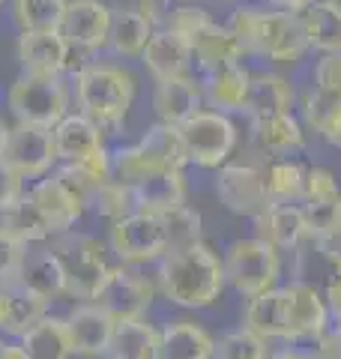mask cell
I'll return each mask as SVG.
<instances>
[{
    "label": "cell",
    "instance_id": "obj_29",
    "mask_svg": "<svg viewBox=\"0 0 341 359\" xmlns=\"http://www.w3.org/2000/svg\"><path fill=\"white\" fill-rule=\"evenodd\" d=\"M153 25L138 6H114L111 13V33H108V48L117 57H141L147 42L153 36Z\"/></svg>",
    "mask_w": 341,
    "mask_h": 359
},
{
    "label": "cell",
    "instance_id": "obj_4",
    "mask_svg": "<svg viewBox=\"0 0 341 359\" xmlns=\"http://www.w3.org/2000/svg\"><path fill=\"white\" fill-rule=\"evenodd\" d=\"M51 252L63 269L66 294L78 299H96L102 285L111 276V264L105 261V249L99 245V240L87 237V233L66 231L54 237Z\"/></svg>",
    "mask_w": 341,
    "mask_h": 359
},
{
    "label": "cell",
    "instance_id": "obj_6",
    "mask_svg": "<svg viewBox=\"0 0 341 359\" xmlns=\"http://www.w3.org/2000/svg\"><path fill=\"white\" fill-rule=\"evenodd\" d=\"M180 135H183V144H186L189 165L210 168V171L231 162L236 144H240V126H236V120L207 105L180 126Z\"/></svg>",
    "mask_w": 341,
    "mask_h": 359
},
{
    "label": "cell",
    "instance_id": "obj_34",
    "mask_svg": "<svg viewBox=\"0 0 341 359\" xmlns=\"http://www.w3.org/2000/svg\"><path fill=\"white\" fill-rule=\"evenodd\" d=\"M138 147L156 168H180V171H183L189 165L180 126H170V123H162V120L153 123V126L141 135Z\"/></svg>",
    "mask_w": 341,
    "mask_h": 359
},
{
    "label": "cell",
    "instance_id": "obj_55",
    "mask_svg": "<svg viewBox=\"0 0 341 359\" xmlns=\"http://www.w3.org/2000/svg\"><path fill=\"white\" fill-rule=\"evenodd\" d=\"M333 332H335V339H338V344H341V320L333 323Z\"/></svg>",
    "mask_w": 341,
    "mask_h": 359
},
{
    "label": "cell",
    "instance_id": "obj_2",
    "mask_svg": "<svg viewBox=\"0 0 341 359\" xmlns=\"http://www.w3.org/2000/svg\"><path fill=\"white\" fill-rule=\"evenodd\" d=\"M227 27L240 36L246 57L267 60L272 66H293L309 54L297 13L269 9L264 4H236Z\"/></svg>",
    "mask_w": 341,
    "mask_h": 359
},
{
    "label": "cell",
    "instance_id": "obj_17",
    "mask_svg": "<svg viewBox=\"0 0 341 359\" xmlns=\"http://www.w3.org/2000/svg\"><path fill=\"white\" fill-rule=\"evenodd\" d=\"M255 237L279 252H300L309 243V222L302 204H267L252 219Z\"/></svg>",
    "mask_w": 341,
    "mask_h": 359
},
{
    "label": "cell",
    "instance_id": "obj_22",
    "mask_svg": "<svg viewBox=\"0 0 341 359\" xmlns=\"http://www.w3.org/2000/svg\"><path fill=\"white\" fill-rule=\"evenodd\" d=\"M138 60L144 63V69L153 75V81L192 75V66H195V60H192V45L168 27L153 30V36Z\"/></svg>",
    "mask_w": 341,
    "mask_h": 359
},
{
    "label": "cell",
    "instance_id": "obj_40",
    "mask_svg": "<svg viewBox=\"0 0 341 359\" xmlns=\"http://www.w3.org/2000/svg\"><path fill=\"white\" fill-rule=\"evenodd\" d=\"M269 353V341L260 339L258 332H252L248 327L231 330L225 332L219 341H215L213 359H264Z\"/></svg>",
    "mask_w": 341,
    "mask_h": 359
},
{
    "label": "cell",
    "instance_id": "obj_19",
    "mask_svg": "<svg viewBox=\"0 0 341 359\" xmlns=\"http://www.w3.org/2000/svg\"><path fill=\"white\" fill-rule=\"evenodd\" d=\"M66 330H69L72 353H78V356H105L111 351L117 320H114L99 302L90 299L87 306H78L69 318H66Z\"/></svg>",
    "mask_w": 341,
    "mask_h": 359
},
{
    "label": "cell",
    "instance_id": "obj_24",
    "mask_svg": "<svg viewBox=\"0 0 341 359\" xmlns=\"http://www.w3.org/2000/svg\"><path fill=\"white\" fill-rule=\"evenodd\" d=\"M300 90L279 69H260L252 72L248 81V102L246 117H264V114H281V111H297Z\"/></svg>",
    "mask_w": 341,
    "mask_h": 359
},
{
    "label": "cell",
    "instance_id": "obj_16",
    "mask_svg": "<svg viewBox=\"0 0 341 359\" xmlns=\"http://www.w3.org/2000/svg\"><path fill=\"white\" fill-rule=\"evenodd\" d=\"M284 290H288L290 302V344H305L333 327V314L326 309L323 290L314 282L293 278L284 285Z\"/></svg>",
    "mask_w": 341,
    "mask_h": 359
},
{
    "label": "cell",
    "instance_id": "obj_14",
    "mask_svg": "<svg viewBox=\"0 0 341 359\" xmlns=\"http://www.w3.org/2000/svg\"><path fill=\"white\" fill-rule=\"evenodd\" d=\"M248 135H252V144L260 150L264 159L297 156L305 150V144H309V129L302 126L297 111L248 117Z\"/></svg>",
    "mask_w": 341,
    "mask_h": 359
},
{
    "label": "cell",
    "instance_id": "obj_23",
    "mask_svg": "<svg viewBox=\"0 0 341 359\" xmlns=\"http://www.w3.org/2000/svg\"><path fill=\"white\" fill-rule=\"evenodd\" d=\"M297 114L312 135L326 141L329 147L341 150V96L338 93H329V90L309 84L297 96Z\"/></svg>",
    "mask_w": 341,
    "mask_h": 359
},
{
    "label": "cell",
    "instance_id": "obj_28",
    "mask_svg": "<svg viewBox=\"0 0 341 359\" xmlns=\"http://www.w3.org/2000/svg\"><path fill=\"white\" fill-rule=\"evenodd\" d=\"M33 201H36V207L42 210V216L51 222L54 228V237L57 233H66L72 231V224L81 219L84 212V204L81 198L72 195V189L63 183L60 177H51V180H42L27 192Z\"/></svg>",
    "mask_w": 341,
    "mask_h": 359
},
{
    "label": "cell",
    "instance_id": "obj_47",
    "mask_svg": "<svg viewBox=\"0 0 341 359\" xmlns=\"http://www.w3.org/2000/svg\"><path fill=\"white\" fill-rule=\"evenodd\" d=\"M183 4H192V0H138V6L141 13L147 15V21H150L153 27H165L168 25V18L177 13Z\"/></svg>",
    "mask_w": 341,
    "mask_h": 359
},
{
    "label": "cell",
    "instance_id": "obj_54",
    "mask_svg": "<svg viewBox=\"0 0 341 359\" xmlns=\"http://www.w3.org/2000/svg\"><path fill=\"white\" fill-rule=\"evenodd\" d=\"M6 138H9V126L0 120V156H4V147H6Z\"/></svg>",
    "mask_w": 341,
    "mask_h": 359
},
{
    "label": "cell",
    "instance_id": "obj_39",
    "mask_svg": "<svg viewBox=\"0 0 341 359\" xmlns=\"http://www.w3.org/2000/svg\"><path fill=\"white\" fill-rule=\"evenodd\" d=\"M165 222V233H168V249H180V245L198 243L203 240V219L198 210H192L189 204L170 207L165 212H159Z\"/></svg>",
    "mask_w": 341,
    "mask_h": 359
},
{
    "label": "cell",
    "instance_id": "obj_31",
    "mask_svg": "<svg viewBox=\"0 0 341 359\" xmlns=\"http://www.w3.org/2000/svg\"><path fill=\"white\" fill-rule=\"evenodd\" d=\"M111 359H162V332L144 318L117 320L111 341Z\"/></svg>",
    "mask_w": 341,
    "mask_h": 359
},
{
    "label": "cell",
    "instance_id": "obj_32",
    "mask_svg": "<svg viewBox=\"0 0 341 359\" xmlns=\"http://www.w3.org/2000/svg\"><path fill=\"white\" fill-rule=\"evenodd\" d=\"M215 339L195 320H170L162 330V359H213Z\"/></svg>",
    "mask_w": 341,
    "mask_h": 359
},
{
    "label": "cell",
    "instance_id": "obj_50",
    "mask_svg": "<svg viewBox=\"0 0 341 359\" xmlns=\"http://www.w3.org/2000/svg\"><path fill=\"white\" fill-rule=\"evenodd\" d=\"M258 4H264V6H269V9H284V13H297V15H302L305 9L314 4V0H258Z\"/></svg>",
    "mask_w": 341,
    "mask_h": 359
},
{
    "label": "cell",
    "instance_id": "obj_3",
    "mask_svg": "<svg viewBox=\"0 0 341 359\" xmlns=\"http://www.w3.org/2000/svg\"><path fill=\"white\" fill-rule=\"evenodd\" d=\"M135 75L117 63H84L75 72V102L102 129H120L135 102Z\"/></svg>",
    "mask_w": 341,
    "mask_h": 359
},
{
    "label": "cell",
    "instance_id": "obj_36",
    "mask_svg": "<svg viewBox=\"0 0 341 359\" xmlns=\"http://www.w3.org/2000/svg\"><path fill=\"white\" fill-rule=\"evenodd\" d=\"M0 228L9 231L13 237H18L21 243H45V240H54V228L51 222L42 216V210L36 207V201L30 195H21L15 207H9L4 212V222H0Z\"/></svg>",
    "mask_w": 341,
    "mask_h": 359
},
{
    "label": "cell",
    "instance_id": "obj_13",
    "mask_svg": "<svg viewBox=\"0 0 341 359\" xmlns=\"http://www.w3.org/2000/svg\"><path fill=\"white\" fill-rule=\"evenodd\" d=\"M18 66L27 75H63L72 69L75 48L60 30H25L15 45Z\"/></svg>",
    "mask_w": 341,
    "mask_h": 359
},
{
    "label": "cell",
    "instance_id": "obj_21",
    "mask_svg": "<svg viewBox=\"0 0 341 359\" xmlns=\"http://www.w3.org/2000/svg\"><path fill=\"white\" fill-rule=\"evenodd\" d=\"M248 81H252V69L246 63H231L222 69L203 72V105L222 114H246L248 102Z\"/></svg>",
    "mask_w": 341,
    "mask_h": 359
},
{
    "label": "cell",
    "instance_id": "obj_33",
    "mask_svg": "<svg viewBox=\"0 0 341 359\" xmlns=\"http://www.w3.org/2000/svg\"><path fill=\"white\" fill-rule=\"evenodd\" d=\"M264 186L269 204H300L305 189V165L293 156L267 159L264 165Z\"/></svg>",
    "mask_w": 341,
    "mask_h": 359
},
{
    "label": "cell",
    "instance_id": "obj_25",
    "mask_svg": "<svg viewBox=\"0 0 341 359\" xmlns=\"http://www.w3.org/2000/svg\"><path fill=\"white\" fill-rule=\"evenodd\" d=\"M192 60L201 72H213L231 63H243L246 60V48L240 36L219 21H210L195 39H192Z\"/></svg>",
    "mask_w": 341,
    "mask_h": 359
},
{
    "label": "cell",
    "instance_id": "obj_45",
    "mask_svg": "<svg viewBox=\"0 0 341 359\" xmlns=\"http://www.w3.org/2000/svg\"><path fill=\"white\" fill-rule=\"evenodd\" d=\"M312 84L341 96V51L317 54V60L312 66Z\"/></svg>",
    "mask_w": 341,
    "mask_h": 359
},
{
    "label": "cell",
    "instance_id": "obj_38",
    "mask_svg": "<svg viewBox=\"0 0 341 359\" xmlns=\"http://www.w3.org/2000/svg\"><path fill=\"white\" fill-rule=\"evenodd\" d=\"M66 0H13V21L25 30H54L60 27Z\"/></svg>",
    "mask_w": 341,
    "mask_h": 359
},
{
    "label": "cell",
    "instance_id": "obj_26",
    "mask_svg": "<svg viewBox=\"0 0 341 359\" xmlns=\"http://www.w3.org/2000/svg\"><path fill=\"white\" fill-rule=\"evenodd\" d=\"M4 294V320H0V330H6L9 335H25L30 327L48 314V297H42L39 290H33L30 285L18 282H9L6 287H0Z\"/></svg>",
    "mask_w": 341,
    "mask_h": 359
},
{
    "label": "cell",
    "instance_id": "obj_18",
    "mask_svg": "<svg viewBox=\"0 0 341 359\" xmlns=\"http://www.w3.org/2000/svg\"><path fill=\"white\" fill-rule=\"evenodd\" d=\"M243 327L258 332L267 341L290 344V302L284 285H276L258 297H248L243 311Z\"/></svg>",
    "mask_w": 341,
    "mask_h": 359
},
{
    "label": "cell",
    "instance_id": "obj_30",
    "mask_svg": "<svg viewBox=\"0 0 341 359\" xmlns=\"http://www.w3.org/2000/svg\"><path fill=\"white\" fill-rule=\"evenodd\" d=\"M309 51H341V0H314L300 15Z\"/></svg>",
    "mask_w": 341,
    "mask_h": 359
},
{
    "label": "cell",
    "instance_id": "obj_44",
    "mask_svg": "<svg viewBox=\"0 0 341 359\" xmlns=\"http://www.w3.org/2000/svg\"><path fill=\"white\" fill-rule=\"evenodd\" d=\"M210 21H215L210 9L203 6V4H198V0H192V4H183L174 15L168 18V25H165V27H168V30H174L177 36H183V39L192 45V39H195L198 33L210 25Z\"/></svg>",
    "mask_w": 341,
    "mask_h": 359
},
{
    "label": "cell",
    "instance_id": "obj_10",
    "mask_svg": "<svg viewBox=\"0 0 341 359\" xmlns=\"http://www.w3.org/2000/svg\"><path fill=\"white\" fill-rule=\"evenodd\" d=\"M213 189L219 204L227 212H234V216L255 219L269 204L264 186V168L255 162H225L222 168H215Z\"/></svg>",
    "mask_w": 341,
    "mask_h": 359
},
{
    "label": "cell",
    "instance_id": "obj_48",
    "mask_svg": "<svg viewBox=\"0 0 341 359\" xmlns=\"http://www.w3.org/2000/svg\"><path fill=\"white\" fill-rule=\"evenodd\" d=\"M302 347H305V353H309V359H341V344L335 339L333 327H329L326 332H321L317 339L305 341Z\"/></svg>",
    "mask_w": 341,
    "mask_h": 359
},
{
    "label": "cell",
    "instance_id": "obj_42",
    "mask_svg": "<svg viewBox=\"0 0 341 359\" xmlns=\"http://www.w3.org/2000/svg\"><path fill=\"white\" fill-rule=\"evenodd\" d=\"M341 198V183L335 171H329L323 165H312L305 168V189H302V207H314V204H329V201Z\"/></svg>",
    "mask_w": 341,
    "mask_h": 359
},
{
    "label": "cell",
    "instance_id": "obj_9",
    "mask_svg": "<svg viewBox=\"0 0 341 359\" xmlns=\"http://www.w3.org/2000/svg\"><path fill=\"white\" fill-rule=\"evenodd\" d=\"M111 252L120 257V264H153L168 252V233L159 212L132 210L126 216L111 222Z\"/></svg>",
    "mask_w": 341,
    "mask_h": 359
},
{
    "label": "cell",
    "instance_id": "obj_49",
    "mask_svg": "<svg viewBox=\"0 0 341 359\" xmlns=\"http://www.w3.org/2000/svg\"><path fill=\"white\" fill-rule=\"evenodd\" d=\"M323 299H326L329 314H333V323L341 320V269H333L329 282L323 285Z\"/></svg>",
    "mask_w": 341,
    "mask_h": 359
},
{
    "label": "cell",
    "instance_id": "obj_56",
    "mask_svg": "<svg viewBox=\"0 0 341 359\" xmlns=\"http://www.w3.org/2000/svg\"><path fill=\"white\" fill-rule=\"evenodd\" d=\"M0 320H4V294H0Z\"/></svg>",
    "mask_w": 341,
    "mask_h": 359
},
{
    "label": "cell",
    "instance_id": "obj_12",
    "mask_svg": "<svg viewBox=\"0 0 341 359\" xmlns=\"http://www.w3.org/2000/svg\"><path fill=\"white\" fill-rule=\"evenodd\" d=\"M114 6L105 0H66L60 30L75 51H102L108 48Z\"/></svg>",
    "mask_w": 341,
    "mask_h": 359
},
{
    "label": "cell",
    "instance_id": "obj_51",
    "mask_svg": "<svg viewBox=\"0 0 341 359\" xmlns=\"http://www.w3.org/2000/svg\"><path fill=\"white\" fill-rule=\"evenodd\" d=\"M264 359H309V353H305L302 344H284L279 351H269Z\"/></svg>",
    "mask_w": 341,
    "mask_h": 359
},
{
    "label": "cell",
    "instance_id": "obj_7",
    "mask_svg": "<svg viewBox=\"0 0 341 359\" xmlns=\"http://www.w3.org/2000/svg\"><path fill=\"white\" fill-rule=\"evenodd\" d=\"M51 135L57 162L75 165L99 180H111V153L105 150V129L99 123L78 111V114H66Z\"/></svg>",
    "mask_w": 341,
    "mask_h": 359
},
{
    "label": "cell",
    "instance_id": "obj_57",
    "mask_svg": "<svg viewBox=\"0 0 341 359\" xmlns=\"http://www.w3.org/2000/svg\"><path fill=\"white\" fill-rule=\"evenodd\" d=\"M222 4H234L236 6V4H243V0H222Z\"/></svg>",
    "mask_w": 341,
    "mask_h": 359
},
{
    "label": "cell",
    "instance_id": "obj_15",
    "mask_svg": "<svg viewBox=\"0 0 341 359\" xmlns=\"http://www.w3.org/2000/svg\"><path fill=\"white\" fill-rule=\"evenodd\" d=\"M4 159L13 165L25 180L48 174L51 165L57 162L51 129L27 126V123L13 126L9 129V138H6V147H4Z\"/></svg>",
    "mask_w": 341,
    "mask_h": 359
},
{
    "label": "cell",
    "instance_id": "obj_1",
    "mask_svg": "<svg viewBox=\"0 0 341 359\" xmlns=\"http://www.w3.org/2000/svg\"><path fill=\"white\" fill-rule=\"evenodd\" d=\"M159 290L180 309H207L225 294V261L210 243H189L159 257Z\"/></svg>",
    "mask_w": 341,
    "mask_h": 359
},
{
    "label": "cell",
    "instance_id": "obj_43",
    "mask_svg": "<svg viewBox=\"0 0 341 359\" xmlns=\"http://www.w3.org/2000/svg\"><path fill=\"white\" fill-rule=\"evenodd\" d=\"M27 249H30L27 243H21L18 237L0 228V287L21 278V269H25V261L30 255Z\"/></svg>",
    "mask_w": 341,
    "mask_h": 359
},
{
    "label": "cell",
    "instance_id": "obj_20",
    "mask_svg": "<svg viewBox=\"0 0 341 359\" xmlns=\"http://www.w3.org/2000/svg\"><path fill=\"white\" fill-rule=\"evenodd\" d=\"M203 108V84L195 75H180L156 81L153 87V111L162 123L183 126L189 117H195Z\"/></svg>",
    "mask_w": 341,
    "mask_h": 359
},
{
    "label": "cell",
    "instance_id": "obj_52",
    "mask_svg": "<svg viewBox=\"0 0 341 359\" xmlns=\"http://www.w3.org/2000/svg\"><path fill=\"white\" fill-rule=\"evenodd\" d=\"M314 252H317V249H314ZM317 255H321V257H326V261L333 264V269H341V237H338L333 245H329V249L317 252Z\"/></svg>",
    "mask_w": 341,
    "mask_h": 359
},
{
    "label": "cell",
    "instance_id": "obj_8",
    "mask_svg": "<svg viewBox=\"0 0 341 359\" xmlns=\"http://www.w3.org/2000/svg\"><path fill=\"white\" fill-rule=\"evenodd\" d=\"M6 105L13 117L27 126H45L54 129L66 117L69 108V93L60 75H27L21 72L18 81L9 87Z\"/></svg>",
    "mask_w": 341,
    "mask_h": 359
},
{
    "label": "cell",
    "instance_id": "obj_11",
    "mask_svg": "<svg viewBox=\"0 0 341 359\" xmlns=\"http://www.w3.org/2000/svg\"><path fill=\"white\" fill-rule=\"evenodd\" d=\"M156 297V285L147 276H141L132 264L123 266H111L108 282L102 285L93 302H99L114 320H132V318H144L153 306Z\"/></svg>",
    "mask_w": 341,
    "mask_h": 359
},
{
    "label": "cell",
    "instance_id": "obj_58",
    "mask_svg": "<svg viewBox=\"0 0 341 359\" xmlns=\"http://www.w3.org/2000/svg\"><path fill=\"white\" fill-rule=\"evenodd\" d=\"M4 4H6V0H0V6H4Z\"/></svg>",
    "mask_w": 341,
    "mask_h": 359
},
{
    "label": "cell",
    "instance_id": "obj_35",
    "mask_svg": "<svg viewBox=\"0 0 341 359\" xmlns=\"http://www.w3.org/2000/svg\"><path fill=\"white\" fill-rule=\"evenodd\" d=\"M21 347H25L27 359H69L72 341H69L66 320L45 314L36 327H30L25 335H21Z\"/></svg>",
    "mask_w": 341,
    "mask_h": 359
},
{
    "label": "cell",
    "instance_id": "obj_46",
    "mask_svg": "<svg viewBox=\"0 0 341 359\" xmlns=\"http://www.w3.org/2000/svg\"><path fill=\"white\" fill-rule=\"evenodd\" d=\"M21 183H25V177L0 156V212H6L9 207L18 204V198L25 195L21 192Z\"/></svg>",
    "mask_w": 341,
    "mask_h": 359
},
{
    "label": "cell",
    "instance_id": "obj_27",
    "mask_svg": "<svg viewBox=\"0 0 341 359\" xmlns=\"http://www.w3.org/2000/svg\"><path fill=\"white\" fill-rule=\"evenodd\" d=\"M135 198V210H150V212H165L170 207L186 204V177L180 168H162V171L147 174L141 183L129 186Z\"/></svg>",
    "mask_w": 341,
    "mask_h": 359
},
{
    "label": "cell",
    "instance_id": "obj_53",
    "mask_svg": "<svg viewBox=\"0 0 341 359\" xmlns=\"http://www.w3.org/2000/svg\"><path fill=\"white\" fill-rule=\"evenodd\" d=\"M0 359H27L21 344H0Z\"/></svg>",
    "mask_w": 341,
    "mask_h": 359
},
{
    "label": "cell",
    "instance_id": "obj_5",
    "mask_svg": "<svg viewBox=\"0 0 341 359\" xmlns=\"http://www.w3.org/2000/svg\"><path fill=\"white\" fill-rule=\"evenodd\" d=\"M225 278L240 297H258L281 278V252L260 237L234 240L225 252Z\"/></svg>",
    "mask_w": 341,
    "mask_h": 359
},
{
    "label": "cell",
    "instance_id": "obj_41",
    "mask_svg": "<svg viewBox=\"0 0 341 359\" xmlns=\"http://www.w3.org/2000/svg\"><path fill=\"white\" fill-rule=\"evenodd\" d=\"M87 207H93L99 216H105V219H120V216H126V212L135 210V198H132V189L129 186H123L117 183V180H105L102 186L93 189V195L87 198Z\"/></svg>",
    "mask_w": 341,
    "mask_h": 359
},
{
    "label": "cell",
    "instance_id": "obj_37",
    "mask_svg": "<svg viewBox=\"0 0 341 359\" xmlns=\"http://www.w3.org/2000/svg\"><path fill=\"white\" fill-rule=\"evenodd\" d=\"M21 282L30 285L33 290H39V294L48 297V299H54L57 294H66L63 269H60V264H57V257H54L51 249L27 255L25 269H21Z\"/></svg>",
    "mask_w": 341,
    "mask_h": 359
}]
</instances>
